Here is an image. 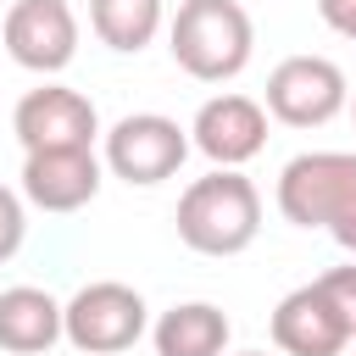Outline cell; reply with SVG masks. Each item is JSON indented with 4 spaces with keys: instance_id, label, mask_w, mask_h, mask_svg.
Listing matches in <instances>:
<instances>
[{
    "instance_id": "cell-3",
    "label": "cell",
    "mask_w": 356,
    "mask_h": 356,
    "mask_svg": "<svg viewBox=\"0 0 356 356\" xmlns=\"http://www.w3.org/2000/svg\"><path fill=\"white\" fill-rule=\"evenodd\" d=\"M261 234V195L239 167H211L178 195V239L195 256H239Z\"/></svg>"
},
{
    "instance_id": "cell-1",
    "label": "cell",
    "mask_w": 356,
    "mask_h": 356,
    "mask_svg": "<svg viewBox=\"0 0 356 356\" xmlns=\"http://www.w3.org/2000/svg\"><path fill=\"white\" fill-rule=\"evenodd\" d=\"M284 222L334 234L339 250L356 256V150H300L284 161L273 189Z\"/></svg>"
},
{
    "instance_id": "cell-12",
    "label": "cell",
    "mask_w": 356,
    "mask_h": 356,
    "mask_svg": "<svg viewBox=\"0 0 356 356\" xmlns=\"http://www.w3.org/2000/svg\"><path fill=\"white\" fill-rule=\"evenodd\" d=\"M61 339V300L33 284L0 289V350L6 356H44Z\"/></svg>"
},
{
    "instance_id": "cell-15",
    "label": "cell",
    "mask_w": 356,
    "mask_h": 356,
    "mask_svg": "<svg viewBox=\"0 0 356 356\" xmlns=\"http://www.w3.org/2000/svg\"><path fill=\"white\" fill-rule=\"evenodd\" d=\"M22 239H28V200H22V189L0 184V261H11L22 250Z\"/></svg>"
},
{
    "instance_id": "cell-10",
    "label": "cell",
    "mask_w": 356,
    "mask_h": 356,
    "mask_svg": "<svg viewBox=\"0 0 356 356\" xmlns=\"http://www.w3.org/2000/svg\"><path fill=\"white\" fill-rule=\"evenodd\" d=\"M100 156L95 150H28L22 156V200L39 211H83L100 195Z\"/></svg>"
},
{
    "instance_id": "cell-6",
    "label": "cell",
    "mask_w": 356,
    "mask_h": 356,
    "mask_svg": "<svg viewBox=\"0 0 356 356\" xmlns=\"http://www.w3.org/2000/svg\"><path fill=\"white\" fill-rule=\"evenodd\" d=\"M350 83L328 56H284L267 72V117L284 128H323L345 111Z\"/></svg>"
},
{
    "instance_id": "cell-7",
    "label": "cell",
    "mask_w": 356,
    "mask_h": 356,
    "mask_svg": "<svg viewBox=\"0 0 356 356\" xmlns=\"http://www.w3.org/2000/svg\"><path fill=\"white\" fill-rule=\"evenodd\" d=\"M11 134L28 150H95L100 134V111L89 95L67 89V83H39L11 106Z\"/></svg>"
},
{
    "instance_id": "cell-14",
    "label": "cell",
    "mask_w": 356,
    "mask_h": 356,
    "mask_svg": "<svg viewBox=\"0 0 356 356\" xmlns=\"http://www.w3.org/2000/svg\"><path fill=\"white\" fill-rule=\"evenodd\" d=\"M167 22L161 0H89V28L106 50L117 56H139Z\"/></svg>"
},
{
    "instance_id": "cell-19",
    "label": "cell",
    "mask_w": 356,
    "mask_h": 356,
    "mask_svg": "<svg viewBox=\"0 0 356 356\" xmlns=\"http://www.w3.org/2000/svg\"><path fill=\"white\" fill-rule=\"evenodd\" d=\"M239 356H267V350H239Z\"/></svg>"
},
{
    "instance_id": "cell-9",
    "label": "cell",
    "mask_w": 356,
    "mask_h": 356,
    "mask_svg": "<svg viewBox=\"0 0 356 356\" xmlns=\"http://www.w3.org/2000/svg\"><path fill=\"white\" fill-rule=\"evenodd\" d=\"M267 145V106L250 95H211L189 122V150L211 167H245Z\"/></svg>"
},
{
    "instance_id": "cell-17",
    "label": "cell",
    "mask_w": 356,
    "mask_h": 356,
    "mask_svg": "<svg viewBox=\"0 0 356 356\" xmlns=\"http://www.w3.org/2000/svg\"><path fill=\"white\" fill-rule=\"evenodd\" d=\"M317 17H323L339 39L356 44V0H317Z\"/></svg>"
},
{
    "instance_id": "cell-2",
    "label": "cell",
    "mask_w": 356,
    "mask_h": 356,
    "mask_svg": "<svg viewBox=\"0 0 356 356\" xmlns=\"http://www.w3.org/2000/svg\"><path fill=\"white\" fill-rule=\"evenodd\" d=\"M167 50L195 83H228L256 56V22L239 0H184L167 22Z\"/></svg>"
},
{
    "instance_id": "cell-16",
    "label": "cell",
    "mask_w": 356,
    "mask_h": 356,
    "mask_svg": "<svg viewBox=\"0 0 356 356\" xmlns=\"http://www.w3.org/2000/svg\"><path fill=\"white\" fill-rule=\"evenodd\" d=\"M317 284L328 289V300L339 306V317L350 323V339H356V261H350V267H328Z\"/></svg>"
},
{
    "instance_id": "cell-5",
    "label": "cell",
    "mask_w": 356,
    "mask_h": 356,
    "mask_svg": "<svg viewBox=\"0 0 356 356\" xmlns=\"http://www.w3.org/2000/svg\"><path fill=\"white\" fill-rule=\"evenodd\" d=\"M189 156V128H178L172 117L161 111H128L106 128V150H100V167L122 184H139V189H156L167 184Z\"/></svg>"
},
{
    "instance_id": "cell-4",
    "label": "cell",
    "mask_w": 356,
    "mask_h": 356,
    "mask_svg": "<svg viewBox=\"0 0 356 356\" xmlns=\"http://www.w3.org/2000/svg\"><path fill=\"white\" fill-rule=\"evenodd\" d=\"M145 328H150L145 295L117 278H95L61 306V339L83 356H122L145 339Z\"/></svg>"
},
{
    "instance_id": "cell-8",
    "label": "cell",
    "mask_w": 356,
    "mask_h": 356,
    "mask_svg": "<svg viewBox=\"0 0 356 356\" xmlns=\"http://www.w3.org/2000/svg\"><path fill=\"white\" fill-rule=\"evenodd\" d=\"M6 56L22 67V72H39V78H56L72 67L78 56V11L67 0H17L6 11Z\"/></svg>"
},
{
    "instance_id": "cell-11",
    "label": "cell",
    "mask_w": 356,
    "mask_h": 356,
    "mask_svg": "<svg viewBox=\"0 0 356 356\" xmlns=\"http://www.w3.org/2000/svg\"><path fill=\"white\" fill-rule=\"evenodd\" d=\"M273 345L284 356H339L350 345V323L339 317V306L328 300V289L312 278V284L289 289L273 306Z\"/></svg>"
},
{
    "instance_id": "cell-13",
    "label": "cell",
    "mask_w": 356,
    "mask_h": 356,
    "mask_svg": "<svg viewBox=\"0 0 356 356\" xmlns=\"http://www.w3.org/2000/svg\"><path fill=\"white\" fill-rule=\"evenodd\" d=\"M228 317L211 300H178L172 312H161L150 323V345L156 356H222L228 350Z\"/></svg>"
},
{
    "instance_id": "cell-18",
    "label": "cell",
    "mask_w": 356,
    "mask_h": 356,
    "mask_svg": "<svg viewBox=\"0 0 356 356\" xmlns=\"http://www.w3.org/2000/svg\"><path fill=\"white\" fill-rule=\"evenodd\" d=\"M345 106H350V117H356V89H350V100H345Z\"/></svg>"
},
{
    "instance_id": "cell-20",
    "label": "cell",
    "mask_w": 356,
    "mask_h": 356,
    "mask_svg": "<svg viewBox=\"0 0 356 356\" xmlns=\"http://www.w3.org/2000/svg\"><path fill=\"white\" fill-rule=\"evenodd\" d=\"M350 345H356V339H350Z\"/></svg>"
}]
</instances>
